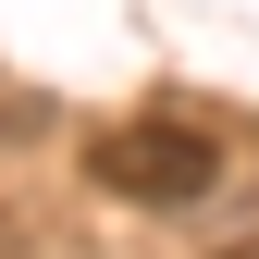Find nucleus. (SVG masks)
<instances>
[{
    "label": "nucleus",
    "mask_w": 259,
    "mask_h": 259,
    "mask_svg": "<svg viewBox=\"0 0 259 259\" xmlns=\"http://www.w3.org/2000/svg\"><path fill=\"white\" fill-rule=\"evenodd\" d=\"M210 259H259V235H247V247H210Z\"/></svg>",
    "instance_id": "obj_2"
},
{
    "label": "nucleus",
    "mask_w": 259,
    "mask_h": 259,
    "mask_svg": "<svg viewBox=\"0 0 259 259\" xmlns=\"http://www.w3.org/2000/svg\"><path fill=\"white\" fill-rule=\"evenodd\" d=\"M87 173L111 198H136V210H198L222 185V148H210V123H99Z\"/></svg>",
    "instance_id": "obj_1"
}]
</instances>
